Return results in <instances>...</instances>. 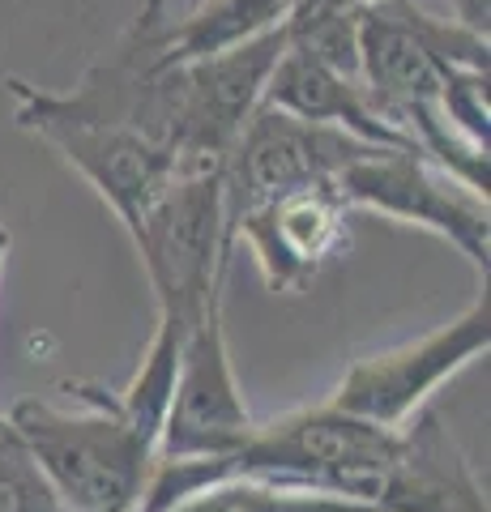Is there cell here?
<instances>
[{
  "label": "cell",
  "mask_w": 491,
  "mask_h": 512,
  "mask_svg": "<svg viewBox=\"0 0 491 512\" xmlns=\"http://www.w3.org/2000/svg\"><path fill=\"white\" fill-rule=\"evenodd\" d=\"M248 431L252 414L244 406L240 384H235L223 299H214L180 346L176 389H171L163 427H158L154 457H227L248 440Z\"/></svg>",
  "instance_id": "7"
},
{
  "label": "cell",
  "mask_w": 491,
  "mask_h": 512,
  "mask_svg": "<svg viewBox=\"0 0 491 512\" xmlns=\"http://www.w3.org/2000/svg\"><path fill=\"white\" fill-rule=\"evenodd\" d=\"M491 346V299L487 291L470 308L423 338L359 359L342 384L329 393L338 410L368 419L376 427H402L419 406H427L440 384L453 380Z\"/></svg>",
  "instance_id": "6"
},
{
  "label": "cell",
  "mask_w": 491,
  "mask_h": 512,
  "mask_svg": "<svg viewBox=\"0 0 491 512\" xmlns=\"http://www.w3.org/2000/svg\"><path fill=\"white\" fill-rule=\"evenodd\" d=\"M449 9H453V22L487 35V0H449Z\"/></svg>",
  "instance_id": "15"
},
{
  "label": "cell",
  "mask_w": 491,
  "mask_h": 512,
  "mask_svg": "<svg viewBox=\"0 0 491 512\" xmlns=\"http://www.w3.org/2000/svg\"><path fill=\"white\" fill-rule=\"evenodd\" d=\"M261 103L291 111L299 120H321V124L346 128L351 137L372 141V146L410 150L406 137L380 116V107L372 99V90L363 86V77L338 73L321 60L295 52V47H287V52L278 56L274 73H269V82H265Z\"/></svg>",
  "instance_id": "12"
},
{
  "label": "cell",
  "mask_w": 491,
  "mask_h": 512,
  "mask_svg": "<svg viewBox=\"0 0 491 512\" xmlns=\"http://www.w3.org/2000/svg\"><path fill=\"white\" fill-rule=\"evenodd\" d=\"M295 0H197L184 18H167L163 26V60L184 64L214 52H227L235 43H248L278 30L291 18Z\"/></svg>",
  "instance_id": "13"
},
{
  "label": "cell",
  "mask_w": 491,
  "mask_h": 512,
  "mask_svg": "<svg viewBox=\"0 0 491 512\" xmlns=\"http://www.w3.org/2000/svg\"><path fill=\"white\" fill-rule=\"evenodd\" d=\"M282 52H287V22L227 52L180 64V163H223L248 116L261 107L265 82Z\"/></svg>",
  "instance_id": "8"
},
{
  "label": "cell",
  "mask_w": 491,
  "mask_h": 512,
  "mask_svg": "<svg viewBox=\"0 0 491 512\" xmlns=\"http://www.w3.org/2000/svg\"><path fill=\"white\" fill-rule=\"evenodd\" d=\"M321 5H355L359 9V5H372V0H321Z\"/></svg>",
  "instance_id": "17"
},
{
  "label": "cell",
  "mask_w": 491,
  "mask_h": 512,
  "mask_svg": "<svg viewBox=\"0 0 491 512\" xmlns=\"http://www.w3.org/2000/svg\"><path fill=\"white\" fill-rule=\"evenodd\" d=\"M129 239L146 265L158 316L197 325V316L218 299L231 256L223 163H180L176 180Z\"/></svg>",
  "instance_id": "2"
},
{
  "label": "cell",
  "mask_w": 491,
  "mask_h": 512,
  "mask_svg": "<svg viewBox=\"0 0 491 512\" xmlns=\"http://www.w3.org/2000/svg\"><path fill=\"white\" fill-rule=\"evenodd\" d=\"M380 512H487V495L466 453L449 436L432 406H419L402 423L398 453L389 461Z\"/></svg>",
  "instance_id": "11"
},
{
  "label": "cell",
  "mask_w": 491,
  "mask_h": 512,
  "mask_svg": "<svg viewBox=\"0 0 491 512\" xmlns=\"http://www.w3.org/2000/svg\"><path fill=\"white\" fill-rule=\"evenodd\" d=\"M77 397L82 410L26 397L9 410V423L65 512H133L154 466V440L124 414L120 397L82 384Z\"/></svg>",
  "instance_id": "1"
},
{
  "label": "cell",
  "mask_w": 491,
  "mask_h": 512,
  "mask_svg": "<svg viewBox=\"0 0 491 512\" xmlns=\"http://www.w3.org/2000/svg\"><path fill=\"white\" fill-rule=\"evenodd\" d=\"M372 141L351 137L346 128L299 120L282 107L261 103L240 128L235 146L223 158V210H227V239L231 222L248 214L252 205L269 197L312 184H334L346 163L368 150Z\"/></svg>",
  "instance_id": "5"
},
{
  "label": "cell",
  "mask_w": 491,
  "mask_h": 512,
  "mask_svg": "<svg viewBox=\"0 0 491 512\" xmlns=\"http://www.w3.org/2000/svg\"><path fill=\"white\" fill-rule=\"evenodd\" d=\"M334 188L342 192V201L351 210H372L445 235L453 248H462L487 274V256H491L487 197L457 184L453 175H445L419 150L368 146L355 163L338 171Z\"/></svg>",
  "instance_id": "4"
},
{
  "label": "cell",
  "mask_w": 491,
  "mask_h": 512,
  "mask_svg": "<svg viewBox=\"0 0 491 512\" xmlns=\"http://www.w3.org/2000/svg\"><path fill=\"white\" fill-rule=\"evenodd\" d=\"M487 60V35L453 18H432L410 0H372L359 9V77L393 128L406 107L436 103L445 69H487Z\"/></svg>",
  "instance_id": "3"
},
{
  "label": "cell",
  "mask_w": 491,
  "mask_h": 512,
  "mask_svg": "<svg viewBox=\"0 0 491 512\" xmlns=\"http://www.w3.org/2000/svg\"><path fill=\"white\" fill-rule=\"evenodd\" d=\"M26 133L47 141L82 180L112 205L124 231H137L154 201L176 180L180 158L137 128L124 124H90V120H35Z\"/></svg>",
  "instance_id": "9"
},
{
  "label": "cell",
  "mask_w": 491,
  "mask_h": 512,
  "mask_svg": "<svg viewBox=\"0 0 491 512\" xmlns=\"http://www.w3.org/2000/svg\"><path fill=\"white\" fill-rule=\"evenodd\" d=\"M346 214L334 184L295 188L252 205L231 222V248L244 244L269 291H304L329 256L346 244Z\"/></svg>",
  "instance_id": "10"
},
{
  "label": "cell",
  "mask_w": 491,
  "mask_h": 512,
  "mask_svg": "<svg viewBox=\"0 0 491 512\" xmlns=\"http://www.w3.org/2000/svg\"><path fill=\"white\" fill-rule=\"evenodd\" d=\"M0 512H65L9 414H0Z\"/></svg>",
  "instance_id": "14"
},
{
  "label": "cell",
  "mask_w": 491,
  "mask_h": 512,
  "mask_svg": "<svg viewBox=\"0 0 491 512\" xmlns=\"http://www.w3.org/2000/svg\"><path fill=\"white\" fill-rule=\"evenodd\" d=\"M5 252H9V231L0 227V265H5Z\"/></svg>",
  "instance_id": "16"
}]
</instances>
